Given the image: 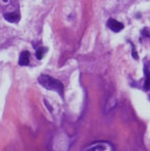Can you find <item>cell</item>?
I'll use <instances>...</instances> for the list:
<instances>
[{"label": "cell", "mask_w": 150, "mask_h": 151, "mask_svg": "<svg viewBox=\"0 0 150 151\" xmlns=\"http://www.w3.org/2000/svg\"><path fill=\"white\" fill-rule=\"evenodd\" d=\"M145 84H144V88L145 90H149L150 89V72L149 70L147 69V67H145Z\"/></svg>", "instance_id": "obj_5"}, {"label": "cell", "mask_w": 150, "mask_h": 151, "mask_svg": "<svg viewBox=\"0 0 150 151\" xmlns=\"http://www.w3.org/2000/svg\"><path fill=\"white\" fill-rule=\"evenodd\" d=\"M3 1H4V2H6V1H7V0H3Z\"/></svg>", "instance_id": "obj_8"}, {"label": "cell", "mask_w": 150, "mask_h": 151, "mask_svg": "<svg viewBox=\"0 0 150 151\" xmlns=\"http://www.w3.org/2000/svg\"><path fill=\"white\" fill-rule=\"evenodd\" d=\"M47 52V48L46 47H39V48H37V50H36V57H37V59L38 60H41L43 58V56H44V54Z\"/></svg>", "instance_id": "obj_6"}, {"label": "cell", "mask_w": 150, "mask_h": 151, "mask_svg": "<svg viewBox=\"0 0 150 151\" xmlns=\"http://www.w3.org/2000/svg\"><path fill=\"white\" fill-rule=\"evenodd\" d=\"M29 64V53L27 50H24L19 56V65L27 66Z\"/></svg>", "instance_id": "obj_3"}, {"label": "cell", "mask_w": 150, "mask_h": 151, "mask_svg": "<svg viewBox=\"0 0 150 151\" xmlns=\"http://www.w3.org/2000/svg\"><path fill=\"white\" fill-rule=\"evenodd\" d=\"M4 19L6 21L11 22V23H16V22L19 21L20 16L19 14L13 12V13H7V14H4Z\"/></svg>", "instance_id": "obj_4"}, {"label": "cell", "mask_w": 150, "mask_h": 151, "mask_svg": "<svg viewBox=\"0 0 150 151\" xmlns=\"http://www.w3.org/2000/svg\"><path fill=\"white\" fill-rule=\"evenodd\" d=\"M38 82L44 88L48 89V90H55L56 92L60 94V96L63 97L64 87H63V84L59 80L50 77V76H47V74H41L40 77L38 78Z\"/></svg>", "instance_id": "obj_1"}, {"label": "cell", "mask_w": 150, "mask_h": 151, "mask_svg": "<svg viewBox=\"0 0 150 151\" xmlns=\"http://www.w3.org/2000/svg\"><path fill=\"white\" fill-rule=\"evenodd\" d=\"M107 25L112 31H114V33H119V31H121L122 29H124V25H123L121 22L117 21V20H114V19L108 20Z\"/></svg>", "instance_id": "obj_2"}, {"label": "cell", "mask_w": 150, "mask_h": 151, "mask_svg": "<svg viewBox=\"0 0 150 151\" xmlns=\"http://www.w3.org/2000/svg\"><path fill=\"white\" fill-rule=\"evenodd\" d=\"M132 57H134V59H136V60H138V54H136V50H132Z\"/></svg>", "instance_id": "obj_7"}]
</instances>
